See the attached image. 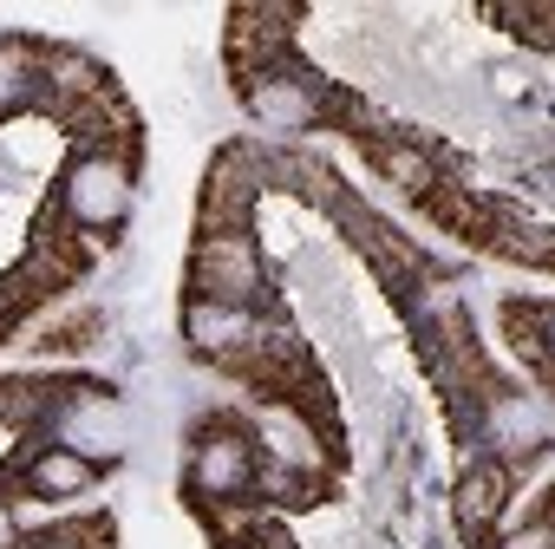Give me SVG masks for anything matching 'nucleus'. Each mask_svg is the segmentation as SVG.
<instances>
[{
  "mask_svg": "<svg viewBox=\"0 0 555 549\" xmlns=\"http://www.w3.org/2000/svg\"><path fill=\"white\" fill-rule=\"evenodd\" d=\"M503 549H548V523H535V529H522V536H509Z\"/></svg>",
  "mask_w": 555,
  "mask_h": 549,
  "instance_id": "1a4fd4ad",
  "label": "nucleus"
},
{
  "mask_svg": "<svg viewBox=\"0 0 555 549\" xmlns=\"http://www.w3.org/2000/svg\"><path fill=\"white\" fill-rule=\"evenodd\" d=\"M190 341H196L203 354H235V347L255 341V321H248L242 308H229V302H196V308H190Z\"/></svg>",
  "mask_w": 555,
  "mask_h": 549,
  "instance_id": "7ed1b4c3",
  "label": "nucleus"
},
{
  "mask_svg": "<svg viewBox=\"0 0 555 549\" xmlns=\"http://www.w3.org/2000/svg\"><path fill=\"white\" fill-rule=\"evenodd\" d=\"M60 445L79 451V458H105L118 445V406L112 399H79L66 419H60Z\"/></svg>",
  "mask_w": 555,
  "mask_h": 549,
  "instance_id": "f03ea898",
  "label": "nucleus"
},
{
  "mask_svg": "<svg viewBox=\"0 0 555 549\" xmlns=\"http://www.w3.org/2000/svg\"><path fill=\"white\" fill-rule=\"evenodd\" d=\"M66 209H73L86 229L125 222V209H131V177H125V164H112V157L73 164V170H66Z\"/></svg>",
  "mask_w": 555,
  "mask_h": 549,
  "instance_id": "f257e3e1",
  "label": "nucleus"
},
{
  "mask_svg": "<svg viewBox=\"0 0 555 549\" xmlns=\"http://www.w3.org/2000/svg\"><path fill=\"white\" fill-rule=\"evenodd\" d=\"M27 484H34L40 497H73V490L92 484V464H86L79 451H40V464L27 471Z\"/></svg>",
  "mask_w": 555,
  "mask_h": 549,
  "instance_id": "423d86ee",
  "label": "nucleus"
},
{
  "mask_svg": "<svg viewBox=\"0 0 555 549\" xmlns=\"http://www.w3.org/2000/svg\"><path fill=\"white\" fill-rule=\"evenodd\" d=\"M8 536H14V529H8V510H0V549H8Z\"/></svg>",
  "mask_w": 555,
  "mask_h": 549,
  "instance_id": "9d476101",
  "label": "nucleus"
},
{
  "mask_svg": "<svg viewBox=\"0 0 555 549\" xmlns=\"http://www.w3.org/2000/svg\"><path fill=\"white\" fill-rule=\"evenodd\" d=\"M496 490H503V477H496V471L470 477V484H464V516H470V523H490V516H496Z\"/></svg>",
  "mask_w": 555,
  "mask_h": 549,
  "instance_id": "0eeeda50",
  "label": "nucleus"
},
{
  "mask_svg": "<svg viewBox=\"0 0 555 549\" xmlns=\"http://www.w3.org/2000/svg\"><path fill=\"white\" fill-rule=\"evenodd\" d=\"M248 471H255V458H248L242 438H203L196 445V464H190L196 490H242Z\"/></svg>",
  "mask_w": 555,
  "mask_h": 549,
  "instance_id": "20e7f679",
  "label": "nucleus"
},
{
  "mask_svg": "<svg viewBox=\"0 0 555 549\" xmlns=\"http://www.w3.org/2000/svg\"><path fill=\"white\" fill-rule=\"evenodd\" d=\"M21 86H27V60L0 47V105H14V99H21Z\"/></svg>",
  "mask_w": 555,
  "mask_h": 549,
  "instance_id": "6e6552de",
  "label": "nucleus"
},
{
  "mask_svg": "<svg viewBox=\"0 0 555 549\" xmlns=\"http://www.w3.org/2000/svg\"><path fill=\"white\" fill-rule=\"evenodd\" d=\"M255 112L268 125H314V92L308 86H288V79H261L255 86Z\"/></svg>",
  "mask_w": 555,
  "mask_h": 549,
  "instance_id": "39448f33",
  "label": "nucleus"
}]
</instances>
